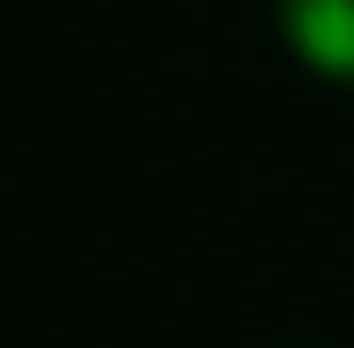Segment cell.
<instances>
[{
    "label": "cell",
    "instance_id": "6da1fadb",
    "mask_svg": "<svg viewBox=\"0 0 354 348\" xmlns=\"http://www.w3.org/2000/svg\"><path fill=\"white\" fill-rule=\"evenodd\" d=\"M275 29L318 80L354 87V0H275Z\"/></svg>",
    "mask_w": 354,
    "mask_h": 348
}]
</instances>
